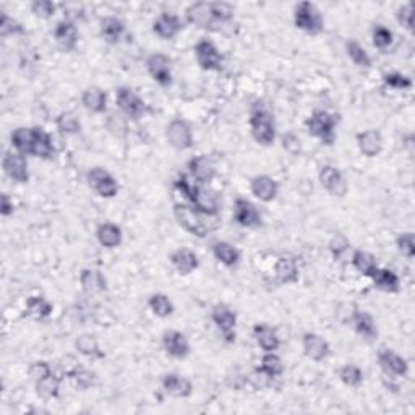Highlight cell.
<instances>
[{
	"instance_id": "obj_1",
	"label": "cell",
	"mask_w": 415,
	"mask_h": 415,
	"mask_svg": "<svg viewBox=\"0 0 415 415\" xmlns=\"http://www.w3.org/2000/svg\"><path fill=\"white\" fill-rule=\"evenodd\" d=\"M172 212L178 226L196 239H206L211 232L221 227V216H206L188 203H176Z\"/></svg>"
},
{
	"instance_id": "obj_2",
	"label": "cell",
	"mask_w": 415,
	"mask_h": 415,
	"mask_svg": "<svg viewBox=\"0 0 415 415\" xmlns=\"http://www.w3.org/2000/svg\"><path fill=\"white\" fill-rule=\"evenodd\" d=\"M249 127H250L251 138H254L256 144H260V147L269 148L273 147L274 142H276V137H278L276 119H274L273 112L269 110L266 108V104L261 103V101H256V103L251 106Z\"/></svg>"
},
{
	"instance_id": "obj_3",
	"label": "cell",
	"mask_w": 415,
	"mask_h": 415,
	"mask_svg": "<svg viewBox=\"0 0 415 415\" xmlns=\"http://www.w3.org/2000/svg\"><path fill=\"white\" fill-rule=\"evenodd\" d=\"M339 125V114L326 109H315L305 120L307 133L312 138L319 140L322 144L333 147L336 142V128Z\"/></svg>"
},
{
	"instance_id": "obj_4",
	"label": "cell",
	"mask_w": 415,
	"mask_h": 415,
	"mask_svg": "<svg viewBox=\"0 0 415 415\" xmlns=\"http://www.w3.org/2000/svg\"><path fill=\"white\" fill-rule=\"evenodd\" d=\"M115 104L127 119L135 122L142 120L143 117H147L153 112L147 101L130 86L115 88Z\"/></svg>"
},
{
	"instance_id": "obj_5",
	"label": "cell",
	"mask_w": 415,
	"mask_h": 415,
	"mask_svg": "<svg viewBox=\"0 0 415 415\" xmlns=\"http://www.w3.org/2000/svg\"><path fill=\"white\" fill-rule=\"evenodd\" d=\"M294 25L305 35L318 36L324 30V18L313 2H300L294 8Z\"/></svg>"
},
{
	"instance_id": "obj_6",
	"label": "cell",
	"mask_w": 415,
	"mask_h": 415,
	"mask_svg": "<svg viewBox=\"0 0 415 415\" xmlns=\"http://www.w3.org/2000/svg\"><path fill=\"white\" fill-rule=\"evenodd\" d=\"M86 183L94 193L106 200L115 198L120 192L119 181L109 171H106L104 167H91L86 172Z\"/></svg>"
},
{
	"instance_id": "obj_7",
	"label": "cell",
	"mask_w": 415,
	"mask_h": 415,
	"mask_svg": "<svg viewBox=\"0 0 415 415\" xmlns=\"http://www.w3.org/2000/svg\"><path fill=\"white\" fill-rule=\"evenodd\" d=\"M187 201L188 205H192L195 210H198L206 216L217 217L221 215L220 196H217L215 190L208 187V185H201L195 182L192 193H190Z\"/></svg>"
},
{
	"instance_id": "obj_8",
	"label": "cell",
	"mask_w": 415,
	"mask_h": 415,
	"mask_svg": "<svg viewBox=\"0 0 415 415\" xmlns=\"http://www.w3.org/2000/svg\"><path fill=\"white\" fill-rule=\"evenodd\" d=\"M211 322L215 323L217 331L222 334V338L229 344H234L237 339V313L232 307L227 304H216L211 308Z\"/></svg>"
},
{
	"instance_id": "obj_9",
	"label": "cell",
	"mask_w": 415,
	"mask_h": 415,
	"mask_svg": "<svg viewBox=\"0 0 415 415\" xmlns=\"http://www.w3.org/2000/svg\"><path fill=\"white\" fill-rule=\"evenodd\" d=\"M196 64L203 72H221L224 67V55L211 39L201 38L193 47Z\"/></svg>"
},
{
	"instance_id": "obj_10",
	"label": "cell",
	"mask_w": 415,
	"mask_h": 415,
	"mask_svg": "<svg viewBox=\"0 0 415 415\" xmlns=\"http://www.w3.org/2000/svg\"><path fill=\"white\" fill-rule=\"evenodd\" d=\"M166 140L167 144L176 151H188L193 148L195 137L190 123L183 119H172L166 125Z\"/></svg>"
},
{
	"instance_id": "obj_11",
	"label": "cell",
	"mask_w": 415,
	"mask_h": 415,
	"mask_svg": "<svg viewBox=\"0 0 415 415\" xmlns=\"http://www.w3.org/2000/svg\"><path fill=\"white\" fill-rule=\"evenodd\" d=\"M318 181L326 192L334 198H344L349 193V182L341 169L333 164H324L318 172Z\"/></svg>"
},
{
	"instance_id": "obj_12",
	"label": "cell",
	"mask_w": 415,
	"mask_h": 415,
	"mask_svg": "<svg viewBox=\"0 0 415 415\" xmlns=\"http://www.w3.org/2000/svg\"><path fill=\"white\" fill-rule=\"evenodd\" d=\"M144 65H147V72L151 80L158 83L161 88H169L172 85V60L166 54L154 52L148 55Z\"/></svg>"
},
{
	"instance_id": "obj_13",
	"label": "cell",
	"mask_w": 415,
	"mask_h": 415,
	"mask_svg": "<svg viewBox=\"0 0 415 415\" xmlns=\"http://www.w3.org/2000/svg\"><path fill=\"white\" fill-rule=\"evenodd\" d=\"M185 18L190 25H193L205 31H220L221 26L217 25L212 15L211 2H193L185 8Z\"/></svg>"
},
{
	"instance_id": "obj_14",
	"label": "cell",
	"mask_w": 415,
	"mask_h": 415,
	"mask_svg": "<svg viewBox=\"0 0 415 415\" xmlns=\"http://www.w3.org/2000/svg\"><path fill=\"white\" fill-rule=\"evenodd\" d=\"M232 217L235 224L244 229H258L263 226V216L260 210L250 200L244 198V196L235 198Z\"/></svg>"
},
{
	"instance_id": "obj_15",
	"label": "cell",
	"mask_w": 415,
	"mask_h": 415,
	"mask_svg": "<svg viewBox=\"0 0 415 415\" xmlns=\"http://www.w3.org/2000/svg\"><path fill=\"white\" fill-rule=\"evenodd\" d=\"M161 342L166 354L176 360H185L192 352L188 338L178 329H166L161 336Z\"/></svg>"
},
{
	"instance_id": "obj_16",
	"label": "cell",
	"mask_w": 415,
	"mask_h": 415,
	"mask_svg": "<svg viewBox=\"0 0 415 415\" xmlns=\"http://www.w3.org/2000/svg\"><path fill=\"white\" fill-rule=\"evenodd\" d=\"M378 365L388 378H404L409 375V362L396 351L383 347L378 352Z\"/></svg>"
},
{
	"instance_id": "obj_17",
	"label": "cell",
	"mask_w": 415,
	"mask_h": 415,
	"mask_svg": "<svg viewBox=\"0 0 415 415\" xmlns=\"http://www.w3.org/2000/svg\"><path fill=\"white\" fill-rule=\"evenodd\" d=\"M2 169L5 176L16 183L30 182V164H28L26 156L16 153V151H7L4 154Z\"/></svg>"
},
{
	"instance_id": "obj_18",
	"label": "cell",
	"mask_w": 415,
	"mask_h": 415,
	"mask_svg": "<svg viewBox=\"0 0 415 415\" xmlns=\"http://www.w3.org/2000/svg\"><path fill=\"white\" fill-rule=\"evenodd\" d=\"M151 30H153L154 35L162 39V41H172V39H176L181 35V31L183 30V21L181 16L176 13L161 12L154 18Z\"/></svg>"
},
{
	"instance_id": "obj_19",
	"label": "cell",
	"mask_w": 415,
	"mask_h": 415,
	"mask_svg": "<svg viewBox=\"0 0 415 415\" xmlns=\"http://www.w3.org/2000/svg\"><path fill=\"white\" fill-rule=\"evenodd\" d=\"M188 176L193 182L210 185L216 177V166L208 154H198L187 162Z\"/></svg>"
},
{
	"instance_id": "obj_20",
	"label": "cell",
	"mask_w": 415,
	"mask_h": 415,
	"mask_svg": "<svg viewBox=\"0 0 415 415\" xmlns=\"http://www.w3.org/2000/svg\"><path fill=\"white\" fill-rule=\"evenodd\" d=\"M302 349L304 354L313 362H324L331 356L329 342L318 333L307 331L302 336Z\"/></svg>"
},
{
	"instance_id": "obj_21",
	"label": "cell",
	"mask_w": 415,
	"mask_h": 415,
	"mask_svg": "<svg viewBox=\"0 0 415 415\" xmlns=\"http://www.w3.org/2000/svg\"><path fill=\"white\" fill-rule=\"evenodd\" d=\"M162 390L166 391V394L171 397H176V399H187L193 394V385L188 378L182 377L181 373L169 372L162 375L161 378Z\"/></svg>"
},
{
	"instance_id": "obj_22",
	"label": "cell",
	"mask_w": 415,
	"mask_h": 415,
	"mask_svg": "<svg viewBox=\"0 0 415 415\" xmlns=\"http://www.w3.org/2000/svg\"><path fill=\"white\" fill-rule=\"evenodd\" d=\"M356 142H357V147H358V151H360V154L365 156V158L368 159L380 156L385 147L383 135H381L377 128H368V130L358 132L356 135Z\"/></svg>"
},
{
	"instance_id": "obj_23",
	"label": "cell",
	"mask_w": 415,
	"mask_h": 415,
	"mask_svg": "<svg viewBox=\"0 0 415 415\" xmlns=\"http://www.w3.org/2000/svg\"><path fill=\"white\" fill-rule=\"evenodd\" d=\"M250 192L261 203H271L279 195V182L266 174L255 176L250 181Z\"/></svg>"
},
{
	"instance_id": "obj_24",
	"label": "cell",
	"mask_w": 415,
	"mask_h": 415,
	"mask_svg": "<svg viewBox=\"0 0 415 415\" xmlns=\"http://www.w3.org/2000/svg\"><path fill=\"white\" fill-rule=\"evenodd\" d=\"M52 36L55 39V44L64 50V52H74L78 46V28L74 21L69 18L60 20L57 25H55Z\"/></svg>"
},
{
	"instance_id": "obj_25",
	"label": "cell",
	"mask_w": 415,
	"mask_h": 415,
	"mask_svg": "<svg viewBox=\"0 0 415 415\" xmlns=\"http://www.w3.org/2000/svg\"><path fill=\"white\" fill-rule=\"evenodd\" d=\"M274 278L281 285H292L299 283L300 268L295 258L290 255L279 256L274 263Z\"/></svg>"
},
{
	"instance_id": "obj_26",
	"label": "cell",
	"mask_w": 415,
	"mask_h": 415,
	"mask_svg": "<svg viewBox=\"0 0 415 415\" xmlns=\"http://www.w3.org/2000/svg\"><path fill=\"white\" fill-rule=\"evenodd\" d=\"M169 261L181 276H190L200 268L198 255L193 250L187 249V246H181V249L174 250L169 255Z\"/></svg>"
},
{
	"instance_id": "obj_27",
	"label": "cell",
	"mask_w": 415,
	"mask_h": 415,
	"mask_svg": "<svg viewBox=\"0 0 415 415\" xmlns=\"http://www.w3.org/2000/svg\"><path fill=\"white\" fill-rule=\"evenodd\" d=\"M352 326H354V331L363 341L375 342L378 339L380 331L372 313L356 308V310L352 312Z\"/></svg>"
},
{
	"instance_id": "obj_28",
	"label": "cell",
	"mask_w": 415,
	"mask_h": 415,
	"mask_svg": "<svg viewBox=\"0 0 415 415\" xmlns=\"http://www.w3.org/2000/svg\"><path fill=\"white\" fill-rule=\"evenodd\" d=\"M373 288L385 294H397L401 290V278L390 268H377L370 276Z\"/></svg>"
},
{
	"instance_id": "obj_29",
	"label": "cell",
	"mask_w": 415,
	"mask_h": 415,
	"mask_svg": "<svg viewBox=\"0 0 415 415\" xmlns=\"http://www.w3.org/2000/svg\"><path fill=\"white\" fill-rule=\"evenodd\" d=\"M254 338L263 352H278L281 347V338L278 331L268 323H256L254 326Z\"/></svg>"
},
{
	"instance_id": "obj_30",
	"label": "cell",
	"mask_w": 415,
	"mask_h": 415,
	"mask_svg": "<svg viewBox=\"0 0 415 415\" xmlns=\"http://www.w3.org/2000/svg\"><path fill=\"white\" fill-rule=\"evenodd\" d=\"M30 156H35V158L42 161L54 159L55 147L52 137H50V133L44 130L42 127H35V137H33Z\"/></svg>"
},
{
	"instance_id": "obj_31",
	"label": "cell",
	"mask_w": 415,
	"mask_h": 415,
	"mask_svg": "<svg viewBox=\"0 0 415 415\" xmlns=\"http://www.w3.org/2000/svg\"><path fill=\"white\" fill-rule=\"evenodd\" d=\"M125 23H123L119 16L114 15L104 16L99 23V35L110 46H115V44L122 41V38L125 36Z\"/></svg>"
},
{
	"instance_id": "obj_32",
	"label": "cell",
	"mask_w": 415,
	"mask_h": 415,
	"mask_svg": "<svg viewBox=\"0 0 415 415\" xmlns=\"http://www.w3.org/2000/svg\"><path fill=\"white\" fill-rule=\"evenodd\" d=\"M96 240L101 246L112 250L120 246L123 242V231L119 224L104 221L96 229Z\"/></svg>"
},
{
	"instance_id": "obj_33",
	"label": "cell",
	"mask_w": 415,
	"mask_h": 415,
	"mask_svg": "<svg viewBox=\"0 0 415 415\" xmlns=\"http://www.w3.org/2000/svg\"><path fill=\"white\" fill-rule=\"evenodd\" d=\"M211 250L216 260L226 268H237L240 265V260H242L240 250L234 244L227 242V240H216Z\"/></svg>"
},
{
	"instance_id": "obj_34",
	"label": "cell",
	"mask_w": 415,
	"mask_h": 415,
	"mask_svg": "<svg viewBox=\"0 0 415 415\" xmlns=\"http://www.w3.org/2000/svg\"><path fill=\"white\" fill-rule=\"evenodd\" d=\"M81 104L91 114H104L108 110V93L99 86H88L81 93Z\"/></svg>"
},
{
	"instance_id": "obj_35",
	"label": "cell",
	"mask_w": 415,
	"mask_h": 415,
	"mask_svg": "<svg viewBox=\"0 0 415 415\" xmlns=\"http://www.w3.org/2000/svg\"><path fill=\"white\" fill-rule=\"evenodd\" d=\"M78 281L81 284V289L85 290L86 294H103L108 290V279L99 269L94 268H85L81 269L80 278Z\"/></svg>"
},
{
	"instance_id": "obj_36",
	"label": "cell",
	"mask_w": 415,
	"mask_h": 415,
	"mask_svg": "<svg viewBox=\"0 0 415 415\" xmlns=\"http://www.w3.org/2000/svg\"><path fill=\"white\" fill-rule=\"evenodd\" d=\"M75 349L78 354H81L83 357L93 358V360L106 357L104 351H101V346L96 336L89 333H83L78 336V338L75 339Z\"/></svg>"
},
{
	"instance_id": "obj_37",
	"label": "cell",
	"mask_w": 415,
	"mask_h": 415,
	"mask_svg": "<svg viewBox=\"0 0 415 415\" xmlns=\"http://www.w3.org/2000/svg\"><path fill=\"white\" fill-rule=\"evenodd\" d=\"M25 312L28 317L35 319H47L54 312L52 302H49L46 297L42 295H31L26 299Z\"/></svg>"
},
{
	"instance_id": "obj_38",
	"label": "cell",
	"mask_w": 415,
	"mask_h": 415,
	"mask_svg": "<svg viewBox=\"0 0 415 415\" xmlns=\"http://www.w3.org/2000/svg\"><path fill=\"white\" fill-rule=\"evenodd\" d=\"M33 137H35V127H16L15 130L10 133V143H12L16 153L30 156Z\"/></svg>"
},
{
	"instance_id": "obj_39",
	"label": "cell",
	"mask_w": 415,
	"mask_h": 415,
	"mask_svg": "<svg viewBox=\"0 0 415 415\" xmlns=\"http://www.w3.org/2000/svg\"><path fill=\"white\" fill-rule=\"evenodd\" d=\"M351 263L354 266L356 271L362 276L370 278L375 273V269L378 268L377 256L365 250H354L351 256Z\"/></svg>"
},
{
	"instance_id": "obj_40",
	"label": "cell",
	"mask_w": 415,
	"mask_h": 415,
	"mask_svg": "<svg viewBox=\"0 0 415 415\" xmlns=\"http://www.w3.org/2000/svg\"><path fill=\"white\" fill-rule=\"evenodd\" d=\"M344 49H346V54L347 57L351 59L352 64L358 69H372V57H370V54L367 52V49L362 46L360 42L356 41V39H349V41H346L344 44Z\"/></svg>"
},
{
	"instance_id": "obj_41",
	"label": "cell",
	"mask_w": 415,
	"mask_h": 415,
	"mask_svg": "<svg viewBox=\"0 0 415 415\" xmlns=\"http://www.w3.org/2000/svg\"><path fill=\"white\" fill-rule=\"evenodd\" d=\"M60 383L62 378L57 377L54 372L49 373L47 377L35 381L36 394L41 397V399H57L60 394Z\"/></svg>"
},
{
	"instance_id": "obj_42",
	"label": "cell",
	"mask_w": 415,
	"mask_h": 415,
	"mask_svg": "<svg viewBox=\"0 0 415 415\" xmlns=\"http://www.w3.org/2000/svg\"><path fill=\"white\" fill-rule=\"evenodd\" d=\"M148 308L151 310V313L158 318H169L174 315V312H176V307H174V302L171 300V297L162 292H156L149 295Z\"/></svg>"
},
{
	"instance_id": "obj_43",
	"label": "cell",
	"mask_w": 415,
	"mask_h": 415,
	"mask_svg": "<svg viewBox=\"0 0 415 415\" xmlns=\"http://www.w3.org/2000/svg\"><path fill=\"white\" fill-rule=\"evenodd\" d=\"M258 368H260L261 372H265L268 377H271L273 380L281 378L285 372L284 362L283 358L278 356V352H263L260 367Z\"/></svg>"
},
{
	"instance_id": "obj_44",
	"label": "cell",
	"mask_w": 415,
	"mask_h": 415,
	"mask_svg": "<svg viewBox=\"0 0 415 415\" xmlns=\"http://www.w3.org/2000/svg\"><path fill=\"white\" fill-rule=\"evenodd\" d=\"M338 377L341 380L342 385L349 386V388H360L363 385V380H365V373L360 367L354 365V363H346L342 365L338 372Z\"/></svg>"
},
{
	"instance_id": "obj_45",
	"label": "cell",
	"mask_w": 415,
	"mask_h": 415,
	"mask_svg": "<svg viewBox=\"0 0 415 415\" xmlns=\"http://www.w3.org/2000/svg\"><path fill=\"white\" fill-rule=\"evenodd\" d=\"M55 127L62 135H78L81 132V120L70 110H64L55 117Z\"/></svg>"
},
{
	"instance_id": "obj_46",
	"label": "cell",
	"mask_w": 415,
	"mask_h": 415,
	"mask_svg": "<svg viewBox=\"0 0 415 415\" xmlns=\"http://www.w3.org/2000/svg\"><path fill=\"white\" fill-rule=\"evenodd\" d=\"M69 380L74 383V386L76 390L80 391H88L96 386L98 383V375L91 372V370H88L85 367H78L74 373L70 375Z\"/></svg>"
},
{
	"instance_id": "obj_47",
	"label": "cell",
	"mask_w": 415,
	"mask_h": 415,
	"mask_svg": "<svg viewBox=\"0 0 415 415\" xmlns=\"http://www.w3.org/2000/svg\"><path fill=\"white\" fill-rule=\"evenodd\" d=\"M372 42L375 49L385 52V50H388L392 46V42H394V33L385 25H375L372 30Z\"/></svg>"
},
{
	"instance_id": "obj_48",
	"label": "cell",
	"mask_w": 415,
	"mask_h": 415,
	"mask_svg": "<svg viewBox=\"0 0 415 415\" xmlns=\"http://www.w3.org/2000/svg\"><path fill=\"white\" fill-rule=\"evenodd\" d=\"M26 35V30L18 20L10 16L8 13L2 12L0 15V36L4 39L10 36H23Z\"/></svg>"
},
{
	"instance_id": "obj_49",
	"label": "cell",
	"mask_w": 415,
	"mask_h": 415,
	"mask_svg": "<svg viewBox=\"0 0 415 415\" xmlns=\"http://www.w3.org/2000/svg\"><path fill=\"white\" fill-rule=\"evenodd\" d=\"M383 83L391 89L396 91H407L412 88V78L401 74V72H388L383 75Z\"/></svg>"
},
{
	"instance_id": "obj_50",
	"label": "cell",
	"mask_w": 415,
	"mask_h": 415,
	"mask_svg": "<svg viewBox=\"0 0 415 415\" xmlns=\"http://www.w3.org/2000/svg\"><path fill=\"white\" fill-rule=\"evenodd\" d=\"M212 15H215V20L217 25L222 28V25H229L234 20L235 8L232 4L229 2H211Z\"/></svg>"
},
{
	"instance_id": "obj_51",
	"label": "cell",
	"mask_w": 415,
	"mask_h": 415,
	"mask_svg": "<svg viewBox=\"0 0 415 415\" xmlns=\"http://www.w3.org/2000/svg\"><path fill=\"white\" fill-rule=\"evenodd\" d=\"M30 8H31V12L38 16V18L49 20V18H52L55 13H57L59 7H57V4L50 2V0H35V2H31Z\"/></svg>"
},
{
	"instance_id": "obj_52",
	"label": "cell",
	"mask_w": 415,
	"mask_h": 415,
	"mask_svg": "<svg viewBox=\"0 0 415 415\" xmlns=\"http://www.w3.org/2000/svg\"><path fill=\"white\" fill-rule=\"evenodd\" d=\"M396 246L402 256L414 260L415 256V235L412 232H404L396 237Z\"/></svg>"
},
{
	"instance_id": "obj_53",
	"label": "cell",
	"mask_w": 415,
	"mask_h": 415,
	"mask_svg": "<svg viewBox=\"0 0 415 415\" xmlns=\"http://www.w3.org/2000/svg\"><path fill=\"white\" fill-rule=\"evenodd\" d=\"M328 249H329V254L333 255V258L336 261H339L342 256H344L347 251L351 249V244L349 240H347L342 234H336L333 239L329 240L328 244Z\"/></svg>"
},
{
	"instance_id": "obj_54",
	"label": "cell",
	"mask_w": 415,
	"mask_h": 415,
	"mask_svg": "<svg viewBox=\"0 0 415 415\" xmlns=\"http://www.w3.org/2000/svg\"><path fill=\"white\" fill-rule=\"evenodd\" d=\"M396 20L397 23L406 28L409 33H414V4H402L396 12Z\"/></svg>"
},
{
	"instance_id": "obj_55",
	"label": "cell",
	"mask_w": 415,
	"mask_h": 415,
	"mask_svg": "<svg viewBox=\"0 0 415 415\" xmlns=\"http://www.w3.org/2000/svg\"><path fill=\"white\" fill-rule=\"evenodd\" d=\"M246 381H249V383L254 386L255 390H266L273 385L274 380L271 377H268L265 372H261V370L256 367L254 372H251L249 377H246Z\"/></svg>"
},
{
	"instance_id": "obj_56",
	"label": "cell",
	"mask_w": 415,
	"mask_h": 415,
	"mask_svg": "<svg viewBox=\"0 0 415 415\" xmlns=\"http://www.w3.org/2000/svg\"><path fill=\"white\" fill-rule=\"evenodd\" d=\"M54 370L50 367V363L46 360H36L33 362L30 368H28V375H30L33 381H38L44 377H47L49 373H52Z\"/></svg>"
},
{
	"instance_id": "obj_57",
	"label": "cell",
	"mask_w": 415,
	"mask_h": 415,
	"mask_svg": "<svg viewBox=\"0 0 415 415\" xmlns=\"http://www.w3.org/2000/svg\"><path fill=\"white\" fill-rule=\"evenodd\" d=\"M283 148L288 151L289 154L297 156L302 151V144H300V140L297 137L295 133L292 132H288L283 137Z\"/></svg>"
},
{
	"instance_id": "obj_58",
	"label": "cell",
	"mask_w": 415,
	"mask_h": 415,
	"mask_svg": "<svg viewBox=\"0 0 415 415\" xmlns=\"http://www.w3.org/2000/svg\"><path fill=\"white\" fill-rule=\"evenodd\" d=\"M13 211H15L13 198H10L8 193L0 195V215H2V217H10L13 215Z\"/></svg>"
}]
</instances>
